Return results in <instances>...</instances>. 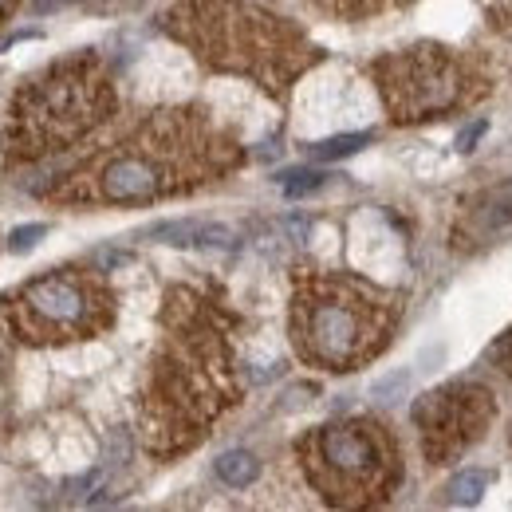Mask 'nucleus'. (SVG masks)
Listing matches in <instances>:
<instances>
[{"mask_svg":"<svg viewBox=\"0 0 512 512\" xmlns=\"http://www.w3.org/2000/svg\"><path fill=\"white\" fill-rule=\"evenodd\" d=\"M221 166V142L213 138V130L190 111H166L138 134L123 138L87 178L71 174V186L60 197L138 205L190 190Z\"/></svg>","mask_w":512,"mask_h":512,"instance_id":"1","label":"nucleus"},{"mask_svg":"<svg viewBox=\"0 0 512 512\" xmlns=\"http://www.w3.org/2000/svg\"><path fill=\"white\" fill-rule=\"evenodd\" d=\"M166 32L197 48L205 64L253 75L264 87H284L316 60V48L292 24L245 0H186L166 12Z\"/></svg>","mask_w":512,"mask_h":512,"instance_id":"2","label":"nucleus"},{"mask_svg":"<svg viewBox=\"0 0 512 512\" xmlns=\"http://www.w3.org/2000/svg\"><path fill=\"white\" fill-rule=\"evenodd\" d=\"M394 327V300L347 276H308L292 304V339L304 359L351 371L379 355Z\"/></svg>","mask_w":512,"mask_h":512,"instance_id":"3","label":"nucleus"},{"mask_svg":"<svg viewBox=\"0 0 512 512\" xmlns=\"http://www.w3.org/2000/svg\"><path fill=\"white\" fill-rule=\"evenodd\" d=\"M115 107L111 83L95 56H71L64 64L36 75L12 107V138L16 154L40 158L48 150H64L79 134L103 123Z\"/></svg>","mask_w":512,"mask_h":512,"instance_id":"4","label":"nucleus"},{"mask_svg":"<svg viewBox=\"0 0 512 512\" xmlns=\"http://www.w3.org/2000/svg\"><path fill=\"white\" fill-rule=\"evenodd\" d=\"M221 343L197 323H182L170 355L158 363L150 383V446L158 453L186 449L201 426L225 402L221 386Z\"/></svg>","mask_w":512,"mask_h":512,"instance_id":"5","label":"nucleus"},{"mask_svg":"<svg viewBox=\"0 0 512 512\" xmlns=\"http://www.w3.org/2000/svg\"><path fill=\"white\" fill-rule=\"evenodd\" d=\"M300 449L312 485L335 505H367L383 497L394 481V457L386 453L375 426H320Z\"/></svg>","mask_w":512,"mask_h":512,"instance_id":"6","label":"nucleus"},{"mask_svg":"<svg viewBox=\"0 0 512 512\" xmlns=\"http://www.w3.org/2000/svg\"><path fill=\"white\" fill-rule=\"evenodd\" d=\"M12 323L24 339H87L111 323V292L83 272L36 276L20 288Z\"/></svg>","mask_w":512,"mask_h":512,"instance_id":"7","label":"nucleus"},{"mask_svg":"<svg viewBox=\"0 0 512 512\" xmlns=\"http://www.w3.org/2000/svg\"><path fill=\"white\" fill-rule=\"evenodd\" d=\"M375 79L398 123H418L469 103V71L446 48H410L375 64Z\"/></svg>","mask_w":512,"mask_h":512,"instance_id":"8","label":"nucleus"},{"mask_svg":"<svg viewBox=\"0 0 512 512\" xmlns=\"http://www.w3.org/2000/svg\"><path fill=\"white\" fill-rule=\"evenodd\" d=\"M493 410H497L493 394L485 386L473 383H453L434 390V394H426L414 406V422L422 430L426 457H434L438 465L453 461L461 449H469L485 434Z\"/></svg>","mask_w":512,"mask_h":512,"instance_id":"9","label":"nucleus"},{"mask_svg":"<svg viewBox=\"0 0 512 512\" xmlns=\"http://www.w3.org/2000/svg\"><path fill=\"white\" fill-rule=\"evenodd\" d=\"M146 237H150V241H162V245H178V249H186V245L229 249V245L237 241L233 229H225V225H209V221H158V225L146 229Z\"/></svg>","mask_w":512,"mask_h":512,"instance_id":"10","label":"nucleus"},{"mask_svg":"<svg viewBox=\"0 0 512 512\" xmlns=\"http://www.w3.org/2000/svg\"><path fill=\"white\" fill-rule=\"evenodd\" d=\"M217 477L229 485V489H249L256 477H260V461H256L249 449H229L213 461Z\"/></svg>","mask_w":512,"mask_h":512,"instance_id":"11","label":"nucleus"},{"mask_svg":"<svg viewBox=\"0 0 512 512\" xmlns=\"http://www.w3.org/2000/svg\"><path fill=\"white\" fill-rule=\"evenodd\" d=\"M489 485H493L489 469H461V473H453V481L446 485V501L449 505H477Z\"/></svg>","mask_w":512,"mask_h":512,"instance_id":"12","label":"nucleus"},{"mask_svg":"<svg viewBox=\"0 0 512 512\" xmlns=\"http://www.w3.org/2000/svg\"><path fill=\"white\" fill-rule=\"evenodd\" d=\"M371 130H363V134H335V138H323L320 146L312 150L320 162H335V158H351V154H359L363 146H371Z\"/></svg>","mask_w":512,"mask_h":512,"instance_id":"13","label":"nucleus"},{"mask_svg":"<svg viewBox=\"0 0 512 512\" xmlns=\"http://www.w3.org/2000/svg\"><path fill=\"white\" fill-rule=\"evenodd\" d=\"M323 178L327 174H320V170H292V174H280V186H284L288 197H304V193L320 190Z\"/></svg>","mask_w":512,"mask_h":512,"instance_id":"14","label":"nucleus"},{"mask_svg":"<svg viewBox=\"0 0 512 512\" xmlns=\"http://www.w3.org/2000/svg\"><path fill=\"white\" fill-rule=\"evenodd\" d=\"M406 386H410V371H390L371 386V398L375 402H394L398 394H406Z\"/></svg>","mask_w":512,"mask_h":512,"instance_id":"15","label":"nucleus"},{"mask_svg":"<svg viewBox=\"0 0 512 512\" xmlns=\"http://www.w3.org/2000/svg\"><path fill=\"white\" fill-rule=\"evenodd\" d=\"M44 233H48V225H20V229H12L8 233V249L20 256V253H32L36 249V241H44Z\"/></svg>","mask_w":512,"mask_h":512,"instance_id":"16","label":"nucleus"},{"mask_svg":"<svg viewBox=\"0 0 512 512\" xmlns=\"http://www.w3.org/2000/svg\"><path fill=\"white\" fill-rule=\"evenodd\" d=\"M327 8H339V12H351V16H359V12H375V8H386V4H398V0H320Z\"/></svg>","mask_w":512,"mask_h":512,"instance_id":"17","label":"nucleus"},{"mask_svg":"<svg viewBox=\"0 0 512 512\" xmlns=\"http://www.w3.org/2000/svg\"><path fill=\"white\" fill-rule=\"evenodd\" d=\"M489 130V123L485 119H473L469 127H461V134H457V150H473L477 146V138Z\"/></svg>","mask_w":512,"mask_h":512,"instance_id":"18","label":"nucleus"},{"mask_svg":"<svg viewBox=\"0 0 512 512\" xmlns=\"http://www.w3.org/2000/svg\"><path fill=\"white\" fill-rule=\"evenodd\" d=\"M95 260H99V264L111 272V268H119V264H130V253H119V249H99V253H95Z\"/></svg>","mask_w":512,"mask_h":512,"instance_id":"19","label":"nucleus"},{"mask_svg":"<svg viewBox=\"0 0 512 512\" xmlns=\"http://www.w3.org/2000/svg\"><path fill=\"white\" fill-rule=\"evenodd\" d=\"M60 4H75V0H36V12H52Z\"/></svg>","mask_w":512,"mask_h":512,"instance_id":"20","label":"nucleus"},{"mask_svg":"<svg viewBox=\"0 0 512 512\" xmlns=\"http://www.w3.org/2000/svg\"><path fill=\"white\" fill-rule=\"evenodd\" d=\"M497 355H509V367H512V331H509V335H505V343L497 347Z\"/></svg>","mask_w":512,"mask_h":512,"instance_id":"21","label":"nucleus"},{"mask_svg":"<svg viewBox=\"0 0 512 512\" xmlns=\"http://www.w3.org/2000/svg\"><path fill=\"white\" fill-rule=\"evenodd\" d=\"M16 4H20V0H0V20H4V16H8Z\"/></svg>","mask_w":512,"mask_h":512,"instance_id":"22","label":"nucleus"}]
</instances>
